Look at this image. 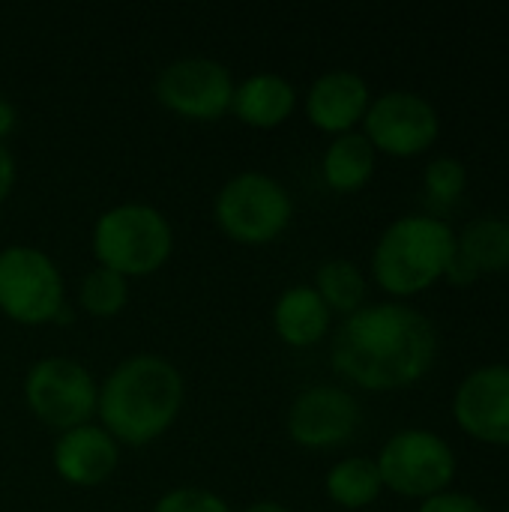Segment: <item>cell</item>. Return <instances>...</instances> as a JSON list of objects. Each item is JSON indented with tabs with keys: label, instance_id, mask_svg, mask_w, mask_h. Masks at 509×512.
Wrapping results in <instances>:
<instances>
[{
	"label": "cell",
	"instance_id": "8",
	"mask_svg": "<svg viewBox=\"0 0 509 512\" xmlns=\"http://www.w3.org/2000/svg\"><path fill=\"white\" fill-rule=\"evenodd\" d=\"M24 399L45 426L66 432L90 423L99 402V384L90 369L72 357H42L24 378Z\"/></svg>",
	"mask_w": 509,
	"mask_h": 512
},
{
	"label": "cell",
	"instance_id": "7",
	"mask_svg": "<svg viewBox=\"0 0 509 512\" xmlns=\"http://www.w3.org/2000/svg\"><path fill=\"white\" fill-rule=\"evenodd\" d=\"M66 306L63 276L51 255L33 246L0 249V312L18 324H54Z\"/></svg>",
	"mask_w": 509,
	"mask_h": 512
},
{
	"label": "cell",
	"instance_id": "2",
	"mask_svg": "<svg viewBox=\"0 0 509 512\" xmlns=\"http://www.w3.org/2000/svg\"><path fill=\"white\" fill-rule=\"evenodd\" d=\"M183 408V375L159 354L120 360L99 384V426L129 447L156 441L171 429Z\"/></svg>",
	"mask_w": 509,
	"mask_h": 512
},
{
	"label": "cell",
	"instance_id": "24",
	"mask_svg": "<svg viewBox=\"0 0 509 512\" xmlns=\"http://www.w3.org/2000/svg\"><path fill=\"white\" fill-rule=\"evenodd\" d=\"M417 512H489L474 495L468 492H456V489H447L441 495H432L426 501H420Z\"/></svg>",
	"mask_w": 509,
	"mask_h": 512
},
{
	"label": "cell",
	"instance_id": "11",
	"mask_svg": "<svg viewBox=\"0 0 509 512\" xmlns=\"http://www.w3.org/2000/svg\"><path fill=\"white\" fill-rule=\"evenodd\" d=\"M459 432L486 447H509V363L468 372L453 393Z\"/></svg>",
	"mask_w": 509,
	"mask_h": 512
},
{
	"label": "cell",
	"instance_id": "26",
	"mask_svg": "<svg viewBox=\"0 0 509 512\" xmlns=\"http://www.w3.org/2000/svg\"><path fill=\"white\" fill-rule=\"evenodd\" d=\"M15 123H18V111H15V105H12L6 96H0V141H3L6 135H12Z\"/></svg>",
	"mask_w": 509,
	"mask_h": 512
},
{
	"label": "cell",
	"instance_id": "3",
	"mask_svg": "<svg viewBox=\"0 0 509 512\" xmlns=\"http://www.w3.org/2000/svg\"><path fill=\"white\" fill-rule=\"evenodd\" d=\"M456 255V228L438 213H408L390 222L372 249V279L393 300H411L438 285Z\"/></svg>",
	"mask_w": 509,
	"mask_h": 512
},
{
	"label": "cell",
	"instance_id": "27",
	"mask_svg": "<svg viewBox=\"0 0 509 512\" xmlns=\"http://www.w3.org/2000/svg\"><path fill=\"white\" fill-rule=\"evenodd\" d=\"M243 512H291L285 504H279V501H255V504H249Z\"/></svg>",
	"mask_w": 509,
	"mask_h": 512
},
{
	"label": "cell",
	"instance_id": "21",
	"mask_svg": "<svg viewBox=\"0 0 509 512\" xmlns=\"http://www.w3.org/2000/svg\"><path fill=\"white\" fill-rule=\"evenodd\" d=\"M78 303L84 312H90L93 318H114L123 312V306L129 303V285L126 276L108 270V267H93L81 285H78Z\"/></svg>",
	"mask_w": 509,
	"mask_h": 512
},
{
	"label": "cell",
	"instance_id": "4",
	"mask_svg": "<svg viewBox=\"0 0 509 512\" xmlns=\"http://www.w3.org/2000/svg\"><path fill=\"white\" fill-rule=\"evenodd\" d=\"M93 255L99 267L120 276L156 273L174 249V231L162 210L144 201H126L108 207L93 225Z\"/></svg>",
	"mask_w": 509,
	"mask_h": 512
},
{
	"label": "cell",
	"instance_id": "15",
	"mask_svg": "<svg viewBox=\"0 0 509 512\" xmlns=\"http://www.w3.org/2000/svg\"><path fill=\"white\" fill-rule=\"evenodd\" d=\"M297 108V87L279 72H255L234 87L231 111L255 129L282 126Z\"/></svg>",
	"mask_w": 509,
	"mask_h": 512
},
{
	"label": "cell",
	"instance_id": "9",
	"mask_svg": "<svg viewBox=\"0 0 509 512\" xmlns=\"http://www.w3.org/2000/svg\"><path fill=\"white\" fill-rule=\"evenodd\" d=\"M363 135L375 153L414 159L435 147L441 135V117L438 108L417 90H384L369 102Z\"/></svg>",
	"mask_w": 509,
	"mask_h": 512
},
{
	"label": "cell",
	"instance_id": "1",
	"mask_svg": "<svg viewBox=\"0 0 509 512\" xmlns=\"http://www.w3.org/2000/svg\"><path fill=\"white\" fill-rule=\"evenodd\" d=\"M441 336L429 315L402 300L366 303L342 318L330 342L333 369L369 393L417 387L438 363Z\"/></svg>",
	"mask_w": 509,
	"mask_h": 512
},
{
	"label": "cell",
	"instance_id": "17",
	"mask_svg": "<svg viewBox=\"0 0 509 512\" xmlns=\"http://www.w3.org/2000/svg\"><path fill=\"white\" fill-rule=\"evenodd\" d=\"M456 258H462L477 279L509 270V219L477 216L456 231Z\"/></svg>",
	"mask_w": 509,
	"mask_h": 512
},
{
	"label": "cell",
	"instance_id": "14",
	"mask_svg": "<svg viewBox=\"0 0 509 512\" xmlns=\"http://www.w3.org/2000/svg\"><path fill=\"white\" fill-rule=\"evenodd\" d=\"M54 471L78 489H93L102 486L120 462V444L93 423L75 426L60 432V438L54 441V453H51Z\"/></svg>",
	"mask_w": 509,
	"mask_h": 512
},
{
	"label": "cell",
	"instance_id": "16",
	"mask_svg": "<svg viewBox=\"0 0 509 512\" xmlns=\"http://www.w3.org/2000/svg\"><path fill=\"white\" fill-rule=\"evenodd\" d=\"M333 312L312 285H291L273 306V327L291 348H312L330 333Z\"/></svg>",
	"mask_w": 509,
	"mask_h": 512
},
{
	"label": "cell",
	"instance_id": "23",
	"mask_svg": "<svg viewBox=\"0 0 509 512\" xmlns=\"http://www.w3.org/2000/svg\"><path fill=\"white\" fill-rule=\"evenodd\" d=\"M153 512H231L228 504L207 492V489H192V486H183V489H171L165 492Z\"/></svg>",
	"mask_w": 509,
	"mask_h": 512
},
{
	"label": "cell",
	"instance_id": "25",
	"mask_svg": "<svg viewBox=\"0 0 509 512\" xmlns=\"http://www.w3.org/2000/svg\"><path fill=\"white\" fill-rule=\"evenodd\" d=\"M12 186H15V159L6 150V144L0 141V204L9 198Z\"/></svg>",
	"mask_w": 509,
	"mask_h": 512
},
{
	"label": "cell",
	"instance_id": "22",
	"mask_svg": "<svg viewBox=\"0 0 509 512\" xmlns=\"http://www.w3.org/2000/svg\"><path fill=\"white\" fill-rule=\"evenodd\" d=\"M468 189V168L456 156H435L423 168V192L435 210H450L465 198Z\"/></svg>",
	"mask_w": 509,
	"mask_h": 512
},
{
	"label": "cell",
	"instance_id": "5",
	"mask_svg": "<svg viewBox=\"0 0 509 512\" xmlns=\"http://www.w3.org/2000/svg\"><path fill=\"white\" fill-rule=\"evenodd\" d=\"M213 216L231 240L261 246L291 225L294 201L276 177L264 171H240L216 192Z\"/></svg>",
	"mask_w": 509,
	"mask_h": 512
},
{
	"label": "cell",
	"instance_id": "6",
	"mask_svg": "<svg viewBox=\"0 0 509 512\" xmlns=\"http://www.w3.org/2000/svg\"><path fill=\"white\" fill-rule=\"evenodd\" d=\"M375 465L384 489L414 501L453 489L459 474V459L450 441L432 429H399L387 438Z\"/></svg>",
	"mask_w": 509,
	"mask_h": 512
},
{
	"label": "cell",
	"instance_id": "18",
	"mask_svg": "<svg viewBox=\"0 0 509 512\" xmlns=\"http://www.w3.org/2000/svg\"><path fill=\"white\" fill-rule=\"evenodd\" d=\"M378 168V153L363 132L336 135L321 159L324 180L333 192H357L363 189Z\"/></svg>",
	"mask_w": 509,
	"mask_h": 512
},
{
	"label": "cell",
	"instance_id": "13",
	"mask_svg": "<svg viewBox=\"0 0 509 512\" xmlns=\"http://www.w3.org/2000/svg\"><path fill=\"white\" fill-rule=\"evenodd\" d=\"M369 102H372V90L360 72L327 69L309 84L303 108L315 129L336 138L345 132H357V126L369 111Z\"/></svg>",
	"mask_w": 509,
	"mask_h": 512
},
{
	"label": "cell",
	"instance_id": "20",
	"mask_svg": "<svg viewBox=\"0 0 509 512\" xmlns=\"http://www.w3.org/2000/svg\"><path fill=\"white\" fill-rule=\"evenodd\" d=\"M318 297L327 303L330 312H339L342 318L354 315L357 309L366 306V291L369 282L363 276V270L348 261V258H327L318 273H315V285Z\"/></svg>",
	"mask_w": 509,
	"mask_h": 512
},
{
	"label": "cell",
	"instance_id": "28",
	"mask_svg": "<svg viewBox=\"0 0 509 512\" xmlns=\"http://www.w3.org/2000/svg\"><path fill=\"white\" fill-rule=\"evenodd\" d=\"M504 512H509V507H507V510H504Z\"/></svg>",
	"mask_w": 509,
	"mask_h": 512
},
{
	"label": "cell",
	"instance_id": "10",
	"mask_svg": "<svg viewBox=\"0 0 509 512\" xmlns=\"http://www.w3.org/2000/svg\"><path fill=\"white\" fill-rule=\"evenodd\" d=\"M231 69L210 57H180L159 69L156 75V99L189 120H216L231 111L234 99Z\"/></svg>",
	"mask_w": 509,
	"mask_h": 512
},
{
	"label": "cell",
	"instance_id": "12",
	"mask_svg": "<svg viewBox=\"0 0 509 512\" xmlns=\"http://www.w3.org/2000/svg\"><path fill=\"white\" fill-rule=\"evenodd\" d=\"M360 405L345 387L318 384L303 390L288 411V435L306 450H333L354 438Z\"/></svg>",
	"mask_w": 509,
	"mask_h": 512
},
{
	"label": "cell",
	"instance_id": "19",
	"mask_svg": "<svg viewBox=\"0 0 509 512\" xmlns=\"http://www.w3.org/2000/svg\"><path fill=\"white\" fill-rule=\"evenodd\" d=\"M324 489H327V498L339 504L342 510H366L381 498L384 483H381L375 459L348 456V459H339L327 471Z\"/></svg>",
	"mask_w": 509,
	"mask_h": 512
}]
</instances>
